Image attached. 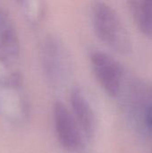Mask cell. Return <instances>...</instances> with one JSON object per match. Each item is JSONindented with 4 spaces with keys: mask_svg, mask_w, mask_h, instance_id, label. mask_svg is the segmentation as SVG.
Here are the masks:
<instances>
[{
    "mask_svg": "<svg viewBox=\"0 0 152 153\" xmlns=\"http://www.w3.org/2000/svg\"><path fill=\"white\" fill-rule=\"evenodd\" d=\"M144 124L146 128L152 132V104L147 107L144 112Z\"/></svg>",
    "mask_w": 152,
    "mask_h": 153,
    "instance_id": "cell-10",
    "label": "cell"
},
{
    "mask_svg": "<svg viewBox=\"0 0 152 153\" xmlns=\"http://www.w3.org/2000/svg\"><path fill=\"white\" fill-rule=\"evenodd\" d=\"M22 8L25 16L30 22H38L43 15V4L39 1L22 2Z\"/></svg>",
    "mask_w": 152,
    "mask_h": 153,
    "instance_id": "cell-8",
    "label": "cell"
},
{
    "mask_svg": "<svg viewBox=\"0 0 152 153\" xmlns=\"http://www.w3.org/2000/svg\"><path fill=\"white\" fill-rule=\"evenodd\" d=\"M20 39L13 19L5 9L0 7V51L8 57L20 54Z\"/></svg>",
    "mask_w": 152,
    "mask_h": 153,
    "instance_id": "cell-6",
    "label": "cell"
},
{
    "mask_svg": "<svg viewBox=\"0 0 152 153\" xmlns=\"http://www.w3.org/2000/svg\"><path fill=\"white\" fill-rule=\"evenodd\" d=\"M72 115L84 136L90 138L96 130L95 114L84 93L78 88L72 90L70 94Z\"/></svg>",
    "mask_w": 152,
    "mask_h": 153,
    "instance_id": "cell-5",
    "label": "cell"
},
{
    "mask_svg": "<svg viewBox=\"0 0 152 153\" xmlns=\"http://www.w3.org/2000/svg\"><path fill=\"white\" fill-rule=\"evenodd\" d=\"M53 121L56 135L60 145L68 152H79L83 147L82 131L71 111L61 101L53 105Z\"/></svg>",
    "mask_w": 152,
    "mask_h": 153,
    "instance_id": "cell-2",
    "label": "cell"
},
{
    "mask_svg": "<svg viewBox=\"0 0 152 153\" xmlns=\"http://www.w3.org/2000/svg\"><path fill=\"white\" fill-rule=\"evenodd\" d=\"M91 20L99 39L121 54L131 51L130 35L116 11L108 3L98 1L91 7Z\"/></svg>",
    "mask_w": 152,
    "mask_h": 153,
    "instance_id": "cell-1",
    "label": "cell"
},
{
    "mask_svg": "<svg viewBox=\"0 0 152 153\" xmlns=\"http://www.w3.org/2000/svg\"><path fill=\"white\" fill-rule=\"evenodd\" d=\"M130 13L139 30L152 36V1H129Z\"/></svg>",
    "mask_w": 152,
    "mask_h": 153,
    "instance_id": "cell-7",
    "label": "cell"
},
{
    "mask_svg": "<svg viewBox=\"0 0 152 153\" xmlns=\"http://www.w3.org/2000/svg\"><path fill=\"white\" fill-rule=\"evenodd\" d=\"M17 74L10 68L7 63L0 58V88L18 85Z\"/></svg>",
    "mask_w": 152,
    "mask_h": 153,
    "instance_id": "cell-9",
    "label": "cell"
},
{
    "mask_svg": "<svg viewBox=\"0 0 152 153\" xmlns=\"http://www.w3.org/2000/svg\"><path fill=\"white\" fill-rule=\"evenodd\" d=\"M43 70L47 78L53 83L62 81L67 72L68 60L65 48L55 37H48L42 49Z\"/></svg>",
    "mask_w": 152,
    "mask_h": 153,
    "instance_id": "cell-4",
    "label": "cell"
},
{
    "mask_svg": "<svg viewBox=\"0 0 152 153\" xmlns=\"http://www.w3.org/2000/svg\"><path fill=\"white\" fill-rule=\"evenodd\" d=\"M90 65L104 91L109 96L116 97L121 91L124 76L121 65L110 55L101 51H95L90 55Z\"/></svg>",
    "mask_w": 152,
    "mask_h": 153,
    "instance_id": "cell-3",
    "label": "cell"
}]
</instances>
